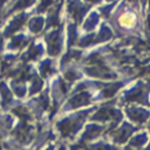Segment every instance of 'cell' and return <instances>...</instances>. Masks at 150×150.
Here are the masks:
<instances>
[{
  "mask_svg": "<svg viewBox=\"0 0 150 150\" xmlns=\"http://www.w3.org/2000/svg\"><path fill=\"white\" fill-rule=\"evenodd\" d=\"M134 15L131 14V13H125V14H123L121 18H120V23L122 25V26H125V27H129V26H131L132 23H134Z\"/></svg>",
  "mask_w": 150,
  "mask_h": 150,
  "instance_id": "6da1fadb",
  "label": "cell"
}]
</instances>
